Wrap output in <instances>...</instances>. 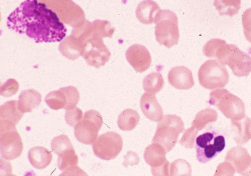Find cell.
Returning <instances> with one entry per match:
<instances>
[{
	"instance_id": "cell-1",
	"label": "cell",
	"mask_w": 251,
	"mask_h": 176,
	"mask_svg": "<svg viewBox=\"0 0 251 176\" xmlns=\"http://www.w3.org/2000/svg\"><path fill=\"white\" fill-rule=\"evenodd\" d=\"M10 30L26 35L37 43L60 42L67 29L53 11L42 1L26 0L8 16Z\"/></svg>"
},
{
	"instance_id": "cell-2",
	"label": "cell",
	"mask_w": 251,
	"mask_h": 176,
	"mask_svg": "<svg viewBox=\"0 0 251 176\" xmlns=\"http://www.w3.org/2000/svg\"><path fill=\"white\" fill-rule=\"evenodd\" d=\"M214 58L230 67L233 74L238 77H248L251 72V57L236 45L227 44L225 41L217 49Z\"/></svg>"
},
{
	"instance_id": "cell-3",
	"label": "cell",
	"mask_w": 251,
	"mask_h": 176,
	"mask_svg": "<svg viewBox=\"0 0 251 176\" xmlns=\"http://www.w3.org/2000/svg\"><path fill=\"white\" fill-rule=\"evenodd\" d=\"M185 130L181 118L175 114L165 115L157 126L152 142L162 146L170 152L176 145L179 135Z\"/></svg>"
},
{
	"instance_id": "cell-4",
	"label": "cell",
	"mask_w": 251,
	"mask_h": 176,
	"mask_svg": "<svg viewBox=\"0 0 251 176\" xmlns=\"http://www.w3.org/2000/svg\"><path fill=\"white\" fill-rule=\"evenodd\" d=\"M209 103L216 106L224 116L236 121L242 119L246 115V107L243 100L226 89H218L210 93Z\"/></svg>"
},
{
	"instance_id": "cell-5",
	"label": "cell",
	"mask_w": 251,
	"mask_h": 176,
	"mask_svg": "<svg viewBox=\"0 0 251 176\" xmlns=\"http://www.w3.org/2000/svg\"><path fill=\"white\" fill-rule=\"evenodd\" d=\"M155 36L157 42L168 48L178 44L180 33L176 14L169 10L161 11L156 23Z\"/></svg>"
},
{
	"instance_id": "cell-6",
	"label": "cell",
	"mask_w": 251,
	"mask_h": 176,
	"mask_svg": "<svg viewBox=\"0 0 251 176\" xmlns=\"http://www.w3.org/2000/svg\"><path fill=\"white\" fill-rule=\"evenodd\" d=\"M200 84L209 90L224 88L229 81V74L223 64L215 60H208L200 68Z\"/></svg>"
},
{
	"instance_id": "cell-7",
	"label": "cell",
	"mask_w": 251,
	"mask_h": 176,
	"mask_svg": "<svg viewBox=\"0 0 251 176\" xmlns=\"http://www.w3.org/2000/svg\"><path fill=\"white\" fill-rule=\"evenodd\" d=\"M226 147L224 135L216 132H206L196 140L197 159L201 163H206L214 159Z\"/></svg>"
},
{
	"instance_id": "cell-8",
	"label": "cell",
	"mask_w": 251,
	"mask_h": 176,
	"mask_svg": "<svg viewBox=\"0 0 251 176\" xmlns=\"http://www.w3.org/2000/svg\"><path fill=\"white\" fill-rule=\"evenodd\" d=\"M102 124L101 114L98 111L88 110L75 128V137L78 142L84 145L93 144L98 139Z\"/></svg>"
},
{
	"instance_id": "cell-9",
	"label": "cell",
	"mask_w": 251,
	"mask_h": 176,
	"mask_svg": "<svg viewBox=\"0 0 251 176\" xmlns=\"http://www.w3.org/2000/svg\"><path fill=\"white\" fill-rule=\"evenodd\" d=\"M123 149V140L116 132H107L99 136L93 144V152L96 156L104 160L116 158Z\"/></svg>"
},
{
	"instance_id": "cell-10",
	"label": "cell",
	"mask_w": 251,
	"mask_h": 176,
	"mask_svg": "<svg viewBox=\"0 0 251 176\" xmlns=\"http://www.w3.org/2000/svg\"><path fill=\"white\" fill-rule=\"evenodd\" d=\"M82 56L89 66L99 68L108 62L111 53L102 38L92 37L86 41Z\"/></svg>"
},
{
	"instance_id": "cell-11",
	"label": "cell",
	"mask_w": 251,
	"mask_h": 176,
	"mask_svg": "<svg viewBox=\"0 0 251 176\" xmlns=\"http://www.w3.org/2000/svg\"><path fill=\"white\" fill-rule=\"evenodd\" d=\"M48 6H56L52 10L64 23L74 27L85 21L84 13L80 6L73 1H42Z\"/></svg>"
},
{
	"instance_id": "cell-12",
	"label": "cell",
	"mask_w": 251,
	"mask_h": 176,
	"mask_svg": "<svg viewBox=\"0 0 251 176\" xmlns=\"http://www.w3.org/2000/svg\"><path fill=\"white\" fill-rule=\"evenodd\" d=\"M1 155L5 160H14L22 154L24 145L16 128L1 131Z\"/></svg>"
},
{
	"instance_id": "cell-13",
	"label": "cell",
	"mask_w": 251,
	"mask_h": 176,
	"mask_svg": "<svg viewBox=\"0 0 251 176\" xmlns=\"http://www.w3.org/2000/svg\"><path fill=\"white\" fill-rule=\"evenodd\" d=\"M225 161L230 163L236 172L242 176H250L251 156L248 151L242 146H236L229 150L225 157Z\"/></svg>"
},
{
	"instance_id": "cell-14",
	"label": "cell",
	"mask_w": 251,
	"mask_h": 176,
	"mask_svg": "<svg viewBox=\"0 0 251 176\" xmlns=\"http://www.w3.org/2000/svg\"><path fill=\"white\" fill-rule=\"evenodd\" d=\"M126 57L127 62L138 73L148 70L151 64L152 58L150 53L145 46L134 44L127 49Z\"/></svg>"
},
{
	"instance_id": "cell-15",
	"label": "cell",
	"mask_w": 251,
	"mask_h": 176,
	"mask_svg": "<svg viewBox=\"0 0 251 176\" xmlns=\"http://www.w3.org/2000/svg\"><path fill=\"white\" fill-rule=\"evenodd\" d=\"M168 80L172 87L180 90H188L195 85L191 70L184 66L172 68L168 73Z\"/></svg>"
},
{
	"instance_id": "cell-16",
	"label": "cell",
	"mask_w": 251,
	"mask_h": 176,
	"mask_svg": "<svg viewBox=\"0 0 251 176\" xmlns=\"http://www.w3.org/2000/svg\"><path fill=\"white\" fill-rule=\"evenodd\" d=\"M24 114L16 100L5 103L1 107V131L16 128Z\"/></svg>"
},
{
	"instance_id": "cell-17",
	"label": "cell",
	"mask_w": 251,
	"mask_h": 176,
	"mask_svg": "<svg viewBox=\"0 0 251 176\" xmlns=\"http://www.w3.org/2000/svg\"><path fill=\"white\" fill-rule=\"evenodd\" d=\"M140 106L145 116L151 121L160 122L163 119V110L153 93H145L140 101Z\"/></svg>"
},
{
	"instance_id": "cell-18",
	"label": "cell",
	"mask_w": 251,
	"mask_h": 176,
	"mask_svg": "<svg viewBox=\"0 0 251 176\" xmlns=\"http://www.w3.org/2000/svg\"><path fill=\"white\" fill-rule=\"evenodd\" d=\"M161 11L160 6L156 2L148 0L139 3L136 10V16L143 24L156 23Z\"/></svg>"
},
{
	"instance_id": "cell-19",
	"label": "cell",
	"mask_w": 251,
	"mask_h": 176,
	"mask_svg": "<svg viewBox=\"0 0 251 176\" xmlns=\"http://www.w3.org/2000/svg\"><path fill=\"white\" fill-rule=\"evenodd\" d=\"M233 138L239 145H245L251 139V119L246 116L242 119L231 121Z\"/></svg>"
},
{
	"instance_id": "cell-20",
	"label": "cell",
	"mask_w": 251,
	"mask_h": 176,
	"mask_svg": "<svg viewBox=\"0 0 251 176\" xmlns=\"http://www.w3.org/2000/svg\"><path fill=\"white\" fill-rule=\"evenodd\" d=\"M28 158L32 166L38 170H43L51 164L52 154L44 147H34L28 153Z\"/></svg>"
},
{
	"instance_id": "cell-21",
	"label": "cell",
	"mask_w": 251,
	"mask_h": 176,
	"mask_svg": "<svg viewBox=\"0 0 251 176\" xmlns=\"http://www.w3.org/2000/svg\"><path fill=\"white\" fill-rule=\"evenodd\" d=\"M166 151L162 146L153 143L146 147L144 154L146 162L151 168L162 166L167 160Z\"/></svg>"
},
{
	"instance_id": "cell-22",
	"label": "cell",
	"mask_w": 251,
	"mask_h": 176,
	"mask_svg": "<svg viewBox=\"0 0 251 176\" xmlns=\"http://www.w3.org/2000/svg\"><path fill=\"white\" fill-rule=\"evenodd\" d=\"M42 102L41 93L35 89L25 90L19 97L18 102L20 110L23 113L31 112L37 107Z\"/></svg>"
},
{
	"instance_id": "cell-23",
	"label": "cell",
	"mask_w": 251,
	"mask_h": 176,
	"mask_svg": "<svg viewBox=\"0 0 251 176\" xmlns=\"http://www.w3.org/2000/svg\"><path fill=\"white\" fill-rule=\"evenodd\" d=\"M140 116L137 110L128 109L122 112L118 118V127L123 131H131L137 127Z\"/></svg>"
},
{
	"instance_id": "cell-24",
	"label": "cell",
	"mask_w": 251,
	"mask_h": 176,
	"mask_svg": "<svg viewBox=\"0 0 251 176\" xmlns=\"http://www.w3.org/2000/svg\"><path fill=\"white\" fill-rule=\"evenodd\" d=\"M218 117L216 110L211 109L203 110L196 114L192 122V127L197 131H202L207 125L216 122Z\"/></svg>"
},
{
	"instance_id": "cell-25",
	"label": "cell",
	"mask_w": 251,
	"mask_h": 176,
	"mask_svg": "<svg viewBox=\"0 0 251 176\" xmlns=\"http://www.w3.org/2000/svg\"><path fill=\"white\" fill-rule=\"evenodd\" d=\"M164 81L162 75L159 72H152L147 75L143 81L145 91L155 94L162 89Z\"/></svg>"
},
{
	"instance_id": "cell-26",
	"label": "cell",
	"mask_w": 251,
	"mask_h": 176,
	"mask_svg": "<svg viewBox=\"0 0 251 176\" xmlns=\"http://www.w3.org/2000/svg\"><path fill=\"white\" fill-rule=\"evenodd\" d=\"M241 1L238 0H218L214 2V5L216 7L221 16H228L233 17L237 14L240 9Z\"/></svg>"
},
{
	"instance_id": "cell-27",
	"label": "cell",
	"mask_w": 251,
	"mask_h": 176,
	"mask_svg": "<svg viewBox=\"0 0 251 176\" xmlns=\"http://www.w3.org/2000/svg\"><path fill=\"white\" fill-rule=\"evenodd\" d=\"M115 31L110 22L96 20L92 22L91 37L112 38Z\"/></svg>"
},
{
	"instance_id": "cell-28",
	"label": "cell",
	"mask_w": 251,
	"mask_h": 176,
	"mask_svg": "<svg viewBox=\"0 0 251 176\" xmlns=\"http://www.w3.org/2000/svg\"><path fill=\"white\" fill-rule=\"evenodd\" d=\"M45 102L51 109L58 110L66 109L67 100L62 88L51 92L46 96Z\"/></svg>"
},
{
	"instance_id": "cell-29",
	"label": "cell",
	"mask_w": 251,
	"mask_h": 176,
	"mask_svg": "<svg viewBox=\"0 0 251 176\" xmlns=\"http://www.w3.org/2000/svg\"><path fill=\"white\" fill-rule=\"evenodd\" d=\"M78 157L75 149L68 151L59 156L57 166L60 171L65 172L78 166Z\"/></svg>"
},
{
	"instance_id": "cell-30",
	"label": "cell",
	"mask_w": 251,
	"mask_h": 176,
	"mask_svg": "<svg viewBox=\"0 0 251 176\" xmlns=\"http://www.w3.org/2000/svg\"><path fill=\"white\" fill-rule=\"evenodd\" d=\"M51 148L53 153L59 156L68 151L74 149V147L69 136L66 135H60L52 139Z\"/></svg>"
},
{
	"instance_id": "cell-31",
	"label": "cell",
	"mask_w": 251,
	"mask_h": 176,
	"mask_svg": "<svg viewBox=\"0 0 251 176\" xmlns=\"http://www.w3.org/2000/svg\"><path fill=\"white\" fill-rule=\"evenodd\" d=\"M192 168L188 161L178 159L172 163L170 176H191Z\"/></svg>"
},
{
	"instance_id": "cell-32",
	"label": "cell",
	"mask_w": 251,
	"mask_h": 176,
	"mask_svg": "<svg viewBox=\"0 0 251 176\" xmlns=\"http://www.w3.org/2000/svg\"><path fill=\"white\" fill-rule=\"evenodd\" d=\"M62 88L64 92L65 93L67 100L66 110H70L76 107L80 99V93L77 89L72 86Z\"/></svg>"
},
{
	"instance_id": "cell-33",
	"label": "cell",
	"mask_w": 251,
	"mask_h": 176,
	"mask_svg": "<svg viewBox=\"0 0 251 176\" xmlns=\"http://www.w3.org/2000/svg\"><path fill=\"white\" fill-rule=\"evenodd\" d=\"M198 131L192 127L186 130L180 139V143L186 149H193L195 144V140Z\"/></svg>"
},
{
	"instance_id": "cell-34",
	"label": "cell",
	"mask_w": 251,
	"mask_h": 176,
	"mask_svg": "<svg viewBox=\"0 0 251 176\" xmlns=\"http://www.w3.org/2000/svg\"><path fill=\"white\" fill-rule=\"evenodd\" d=\"M83 113L77 107L68 110L66 113V121L68 124L72 127H76L83 118Z\"/></svg>"
},
{
	"instance_id": "cell-35",
	"label": "cell",
	"mask_w": 251,
	"mask_h": 176,
	"mask_svg": "<svg viewBox=\"0 0 251 176\" xmlns=\"http://www.w3.org/2000/svg\"><path fill=\"white\" fill-rule=\"evenodd\" d=\"M19 89V84L17 81L10 79L1 87V95L5 97H10L16 93Z\"/></svg>"
},
{
	"instance_id": "cell-36",
	"label": "cell",
	"mask_w": 251,
	"mask_h": 176,
	"mask_svg": "<svg viewBox=\"0 0 251 176\" xmlns=\"http://www.w3.org/2000/svg\"><path fill=\"white\" fill-rule=\"evenodd\" d=\"M242 20L244 34L247 41L251 43V8L243 13Z\"/></svg>"
},
{
	"instance_id": "cell-37",
	"label": "cell",
	"mask_w": 251,
	"mask_h": 176,
	"mask_svg": "<svg viewBox=\"0 0 251 176\" xmlns=\"http://www.w3.org/2000/svg\"><path fill=\"white\" fill-rule=\"evenodd\" d=\"M235 172L232 165L225 161L218 165L214 176H234Z\"/></svg>"
},
{
	"instance_id": "cell-38",
	"label": "cell",
	"mask_w": 251,
	"mask_h": 176,
	"mask_svg": "<svg viewBox=\"0 0 251 176\" xmlns=\"http://www.w3.org/2000/svg\"><path fill=\"white\" fill-rule=\"evenodd\" d=\"M169 161L167 160L162 166L157 168H151V173L153 176H170Z\"/></svg>"
},
{
	"instance_id": "cell-39",
	"label": "cell",
	"mask_w": 251,
	"mask_h": 176,
	"mask_svg": "<svg viewBox=\"0 0 251 176\" xmlns=\"http://www.w3.org/2000/svg\"><path fill=\"white\" fill-rule=\"evenodd\" d=\"M59 176H88V175L81 168L77 166L63 172Z\"/></svg>"
},
{
	"instance_id": "cell-40",
	"label": "cell",
	"mask_w": 251,
	"mask_h": 176,
	"mask_svg": "<svg viewBox=\"0 0 251 176\" xmlns=\"http://www.w3.org/2000/svg\"><path fill=\"white\" fill-rule=\"evenodd\" d=\"M139 162V158L137 154L133 152H129L125 157L124 166L127 167L128 165H137Z\"/></svg>"
},
{
	"instance_id": "cell-41",
	"label": "cell",
	"mask_w": 251,
	"mask_h": 176,
	"mask_svg": "<svg viewBox=\"0 0 251 176\" xmlns=\"http://www.w3.org/2000/svg\"><path fill=\"white\" fill-rule=\"evenodd\" d=\"M1 176H17L16 175L12 174V173H8L5 175H1Z\"/></svg>"
}]
</instances>
